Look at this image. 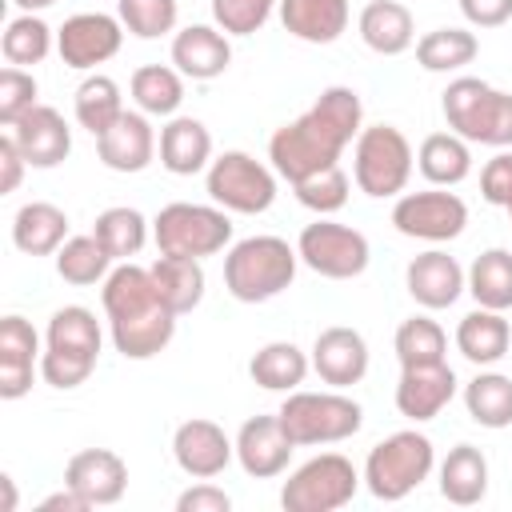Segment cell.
Instances as JSON below:
<instances>
[{"mask_svg":"<svg viewBox=\"0 0 512 512\" xmlns=\"http://www.w3.org/2000/svg\"><path fill=\"white\" fill-rule=\"evenodd\" d=\"M308 368H312V356H304L292 340H272L256 348V356L248 360V376L268 392H296Z\"/></svg>","mask_w":512,"mask_h":512,"instance_id":"cell-33","label":"cell"},{"mask_svg":"<svg viewBox=\"0 0 512 512\" xmlns=\"http://www.w3.org/2000/svg\"><path fill=\"white\" fill-rule=\"evenodd\" d=\"M504 212H508V216H512V200H508V208H504Z\"/></svg>","mask_w":512,"mask_h":512,"instance_id":"cell-55","label":"cell"},{"mask_svg":"<svg viewBox=\"0 0 512 512\" xmlns=\"http://www.w3.org/2000/svg\"><path fill=\"white\" fill-rule=\"evenodd\" d=\"M128 92L136 100L140 112L148 116H176V108L184 104V76L168 64H144L132 72Z\"/></svg>","mask_w":512,"mask_h":512,"instance_id":"cell-37","label":"cell"},{"mask_svg":"<svg viewBox=\"0 0 512 512\" xmlns=\"http://www.w3.org/2000/svg\"><path fill=\"white\" fill-rule=\"evenodd\" d=\"M416 168L428 184L436 188H456L468 180L472 172V148L464 136H456L452 128L448 132H428L416 148Z\"/></svg>","mask_w":512,"mask_h":512,"instance_id":"cell-28","label":"cell"},{"mask_svg":"<svg viewBox=\"0 0 512 512\" xmlns=\"http://www.w3.org/2000/svg\"><path fill=\"white\" fill-rule=\"evenodd\" d=\"M40 508H44V512H60V508H64V512H84V508H92V504H88L76 488H68V484H64V492L44 496V500H40Z\"/></svg>","mask_w":512,"mask_h":512,"instance_id":"cell-52","label":"cell"},{"mask_svg":"<svg viewBox=\"0 0 512 512\" xmlns=\"http://www.w3.org/2000/svg\"><path fill=\"white\" fill-rule=\"evenodd\" d=\"M152 240L160 248V256H216L232 244V220L220 204H164L152 220Z\"/></svg>","mask_w":512,"mask_h":512,"instance_id":"cell-8","label":"cell"},{"mask_svg":"<svg viewBox=\"0 0 512 512\" xmlns=\"http://www.w3.org/2000/svg\"><path fill=\"white\" fill-rule=\"evenodd\" d=\"M40 336L24 316L0 320V400H20L32 392V364Z\"/></svg>","mask_w":512,"mask_h":512,"instance_id":"cell-23","label":"cell"},{"mask_svg":"<svg viewBox=\"0 0 512 512\" xmlns=\"http://www.w3.org/2000/svg\"><path fill=\"white\" fill-rule=\"evenodd\" d=\"M176 0H120V24L136 40H160L176 28Z\"/></svg>","mask_w":512,"mask_h":512,"instance_id":"cell-44","label":"cell"},{"mask_svg":"<svg viewBox=\"0 0 512 512\" xmlns=\"http://www.w3.org/2000/svg\"><path fill=\"white\" fill-rule=\"evenodd\" d=\"M280 0H212V20L228 36H252L268 24Z\"/></svg>","mask_w":512,"mask_h":512,"instance_id":"cell-45","label":"cell"},{"mask_svg":"<svg viewBox=\"0 0 512 512\" xmlns=\"http://www.w3.org/2000/svg\"><path fill=\"white\" fill-rule=\"evenodd\" d=\"M392 224L408 240L444 244L456 240L468 224V204L448 188H424V192H400L392 204Z\"/></svg>","mask_w":512,"mask_h":512,"instance_id":"cell-12","label":"cell"},{"mask_svg":"<svg viewBox=\"0 0 512 512\" xmlns=\"http://www.w3.org/2000/svg\"><path fill=\"white\" fill-rule=\"evenodd\" d=\"M172 64L184 80H216L232 64L228 32L216 24H188L172 36Z\"/></svg>","mask_w":512,"mask_h":512,"instance_id":"cell-22","label":"cell"},{"mask_svg":"<svg viewBox=\"0 0 512 512\" xmlns=\"http://www.w3.org/2000/svg\"><path fill=\"white\" fill-rule=\"evenodd\" d=\"M276 416H280V424H284V432L292 436L296 448L340 444V440L356 436L360 424H364V408L352 396H344L340 388H332V392H304V388H296V392L284 396Z\"/></svg>","mask_w":512,"mask_h":512,"instance_id":"cell-6","label":"cell"},{"mask_svg":"<svg viewBox=\"0 0 512 512\" xmlns=\"http://www.w3.org/2000/svg\"><path fill=\"white\" fill-rule=\"evenodd\" d=\"M204 188L212 196V204H220L224 212H240V216H260L272 208L276 200V168H268L264 160L232 148L220 152L208 172H204Z\"/></svg>","mask_w":512,"mask_h":512,"instance_id":"cell-9","label":"cell"},{"mask_svg":"<svg viewBox=\"0 0 512 512\" xmlns=\"http://www.w3.org/2000/svg\"><path fill=\"white\" fill-rule=\"evenodd\" d=\"M64 240H68V212L48 200H32L12 216V244L24 256H56Z\"/></svg>","mask_w":512,"mask_h":512,"instance_id":"cell-30","label":"cell"},{"mask_svg":"<svg viewBox=\"0 0 512 512\" xmlns=\"http://www.w3.org/2000/svg\"><path fill=\"white\" fill-rule=\"evenodd\" d=\"M312 372L328 384V388H352L364 380L368 372V340L348 328V324H332L316 336L312 344Z\"/></svg>","mask_w":512,"mask_h":512,"instance_id":"cell-18","label":"cell"},{"mask_svg":"<svg viewBox=\"0 0 512 512\" xmlns=\"http://www.w3.org/2000/svg\"><path fill=\"white\" fill-rule=\"evenodd\" d=\"M440 108L448 128L468 144H488V148L512 144V92H500L480 76H456L440 92Z\"/></svg>","mask_w":512,"mask_h":512,"instance_id":"cell-4","label":"cell"},{"mask_svg":"<svg viewBox=\"0 0 512 512\" xmlns=\"http://www.w3.org/2000/svg\"><path fill=\"white\" fill-rule=\"evenodd\" d=\"M0 52L8 64L16 68H28V64H40L48 52H52V28L36 16V12H24L16 20H8L4 36H0Z\"/></svg>","mask_w":512,"mask_h":512,"instance_id":"cell-42","label":"cell"},{"mask_svg":"<svg viewBox=\"0 0 512 512\" xmlns=\"http://www.w3.org/2000/svg\"><path fill=\"white\" fill-rule=\"evenodd\" d=\"M296 252H300V264H308L316 276L324 280H352L368 268L372 260V248H368V236L360 228H348V224H336L328 216H316L312 224L300 228L296 236Z\"/></svg>","mask_w":512,"mask_h":512,"instance_id":"cell-11","label":"cell"},{"mask_svg":"<svg viewBox=\"0 0 512 512\" xmlns=\"http://www.w3.org/2000/svg\"><path fill=\"white\" fill-rule=\"evenodd\" d=\"M436 468V448L424 432L416 428H404V432H392L384 436L380 444L368 448V460H364V488L384 500V504H396L404 500L408 492H416Z\"/></svg>","mask_w":512,"mask_h":512,"instance_id":"cell-5","label":"cell"},{"mask_svg":"<svg viewBox=\"0 0 512 512\" xmlns=\"http://www.w3.org/2000/svg\"><path fill=\"white\" fill-rule=\"evenodd\" d=\"M100 340H104L100 320L84 304L56 308L52 320H48V332H44V348H56V352H68V356H80V360H96Z\"/></svg>","mask_w":512,"mask_h":512,"instance_id":"cell-32","label":"cell"},{"mask_svg":"<svg viewBox=\"0 0 512 512\" xmlns=\"http://www.w3.org/2000/svg\"><path fill=\"white\" fill-rule=\"evenodd\" d=\"M416 152L396 124H364L352 140V180L364 196L384 200L408 188Z\"/></svg>","mask_w":512,"mask_h":512,"instance_id":"cell-7","label":"cell"},{"mask_svg":"<svg viewBox=\"0 0 512 512\" xmlns=\"http://www.w3.org/2000/svg\"><path fill=\"white\" fill-rule=\"evenodd\" d=\"M24 168H28L24 152H20V148H16V140L4 132V136H0V192H16V188H20Z\"/></svg>","mask_w":512,"mask_h":512,"instance_id":"cell-51","label":"cell"},{"mask_svg":"<svg viewBox=\"0 0 512 512\" xmlns=\"http://www.w3.org/2000/svg\"><path fill=\"white\" fill-rule=\"evenodd\" d=\"M508 344H512V324L504 320V312H492V308L476 304V312L460 316V324H456V348L476 368L500 364L508 356Z\"/></svg>","mask_w":512,"mask_h":512,"instance_id":"cell-26","label":"cell"},{"mask_svg":"<svg viewBox=\"0 0 512 512\" xmlns=\"http://www.w3.org/2000/svg\"><path fill=\"white\" fill-rule=\"evenodd\" d=\"M8 136H12L16 148L24 152L28 168H56V164H64L68 152H72V128H68V120H64L52 104L28 108V112L8 128Z\"/></svg>","mask_w":512,"mask_h":512,"instance_id":"cell-16","label":"cell"},{"mask_svg":"<svg viewBox=\"0 0 512 512\" xmlns=\"http://www.w3.org/2000/svg\"><path fill=\"white\" fill-rule=\"evenodd\" d=\"M280 24L288 36L304 44H332L348 32V0H280Z\"/></svg>","mask_w":512,"mask_h":512,"instance_id":"cell-24","label":"cell"},{"mask_svg":"<svg viewBox=\"0 0 512 512\" xmlns=\"http://www.w3.org/2000/svg\"><path fill=\"white\" fill-rule=\"evenodd\" d=\"M480 52L476 32L468 28H432L416 40V64L424 72H460Z\"/></svg>","mask_w":512,"mask_h":512,"instance_id":"cell-36","label":"cell"},{"mask_svg":"<svg viewBox=\"0 0 512 512\" xmlns=\"http://www.w3.org/2000/svg\"><path fill=\"white\" fill-rule=\"evenodd\" d=\"M300 252L280 236H244L224 256V288L240 304H264L292 288Z\"/></svg>","mask_w":512,"mask_h":512,"instance_id":"cell-3","label":"cell"},{"mask_svg":"<svg viewBox=\"0 0 512 512\" xmlns=\"http://www.w3.org/2000/svg\"><path fill=\"white\" fill-rule=\"evenodd\" d=\"M64 484L76 488L92 508H108L128 488V464L112 448H84L64 464Z\"/></svg>","mask_w":512,"mask_h":512,"instance_id":"cell-19","label":"cell"},{"mask_svg":"<svg viewBox=\"0 0 512 512\" xmlns=\"http://www.w3.org/2000/svg\"><path fill=\"white\" fill-rule=\"evenodd\" d=\"M360 472L348 456L340 452H320L312 460H304L280 488V504L284 512H336L344 508L356 488H360Z\"/></svg>","mask_w":512,"mask_h":512,"instance_id":"cell-10","label":"cell"},{"mask_svg":"<svg viewBox=\"0 0 512 512\" xmlns=\"http://www.w3.org/2000/svg\"><path fill=\"white\" fill-rule=\"evenodd\" d=\"M96 360H80V356H68V352H56V348H44L40 352V376L44 384L68 392V388H80L88 376H92Z\"/></svg>","mask_w":512,"mask_h":512,"instance_id":"cell-47","label":"cell"},{"mask_svg":"<svg viewBox=\"0 0 512 512\" xmlns=\"http://www.w3.org/2000/svg\"><path fill=\"white\" fill-rule=\"evenodd\" d=\"M56 272H60V280H68L76 288L104 284L108 272H112V256H108V248L92 232L88 236H68L56 248Z\"/></svg>","mask_w":512,"mask_h":512,"instance_id":"cell-39","label":"cell"},{"mask_svg":"<svg viewBox=\"0 0 512 512\" xmlns=\"http://www.w3.org/2000/svg\"><path fill=\"white\" fill-rule=\"evenodd\" d=\"M148 272H152V284H156L160 300H164L176 316H188V312L204 300L208 276H204V264H200V260H192V256H160Z\"/></svg>","mask_w":512,"mask_h":512,"instance_id":"cell-31","label":"cell"},{"mask_svg":"<svg viewBox=\"0 0 512 512\" xmlns=\"http://www.w3.org/2000/svg\"><path fill=\"white\" fill-rule=\"evenodd\" d=\"M92 236L108 248L112 260H132L144 244H148V220L140 208H128V204H116V208H104L92 224Z\"/></svg>","mask_w":512,"mask_h":512,"instance_id":"cell-40","label":"cell"},{"mask_svg":"<svg viewBox=\"0 0 512 512\" xmlns=\"http://www.w3.org/2000/svg\"><path fill=\"white\" fill-rule=\"evenodd\" d=\"M20 12H44V8H52L56 0H12Z\"/></svg>","mask_w":512,"mask_h":512,"instance_id":"cell-54","label":"cell"},{"mask_svg":"<svg viewBox=\"0 0 512 512\" xmlns=\"http://www.w3.org/2000/svg\"><path fill=\"white\" fill-rule=\"evenodd\" d=\"M356 28H360V40H364L376 56H400V52H408L412 40H416L412 12H408L400 0H372V4H364Z\"/></svg>","mask_w":512,"mask_h":512,"instance_id":"cell-27","label":"cell"},{"mask_svg":"<svg viewBox=\"0 0 512 512\" xmlns=\"http://www.w3.org/2000/svg\"><path fill=\"white\" fill-rule=\"evenodd\" d=\"M456 396V372L444 364H416V368H400L396 380V412L408 420H436L448 400Z\"/></svg>","mask_w":512,"mask_h":512,"instance_id":"cell-21","label":"cell"},{"mask_svg":"<svg viewBox=\"0 0 512 512\" xmlns=\"http://www.w3.org/2000/svg\"><path fill=\"white\" fill-rule=\"evenodd\" d=\"M0 488H4V504H0V512H12V508H16V484H12V476H0Z\"/></svg>","mask_w":512,"mask_h":512,"instance_id":"cell-53","label":"cell"},{"mask_svg":"<svg viewBox=\"0 0 512 512\" xmlns=\"http://www.w3.org/2000/svg\"><path fill=\"white\" fill-rule=\"evenodd\" d=\"M36 76L28 72V68H16V64H8L4 72H0V124L4 128H12L28 108H36L40 100H36Z\"/></svg>","mask_w":512,"mask_h":512,"instance_id":"cell-46","label":"cell"},{"mask_svg":"<svg viewBox=\"0 0 512 512\" xmlns=\"http://www.w3.org/2000/svg\"><path fill=\"white\" fill-rule=\"evenodd\" d=\"M404 288H408V296L420 308L440 312V308H452L460 300V292H468V272L460 268L456 256H448L440 248H428V252H420V256L408 260Z\"/></svg>","mask_w":512,"mask_h":512,"instance_id":"cell-15","label":"cell"},{"mask_svg":"<svg viewBox=\"0 0 512 512\" xmlns=\"http://www.w3.org/2000/svg\"><path fill=\"white\" fill-rule=\"evenodd\" d=\"M156 148H160L156 144V132L148 124V112H140V108L136 112L124 108L120 120L108 132L96 136V156L112 172H144L152 164Z\"/></svg>","mask_w":512,"mask_h":512,"instance_id":"cell-20","label":"cell"},{"mask_svg":"<svg viewBox=\"0 0 512 512\" xmlns=\"http://www.w3.org/2000/svg\"><path fill=\"white\" fill-rule=\"evenodd\" d=\"M464 408L480 428H508L512 424V376L504 372H476L464 384Z\"/></svg>","mask_w":512,"mask_h":512,"instance_id":"cell-34","label":"cell"},{"mask_svg":"<svg viewBox=\"0 0 512 512\" xmlns=\"http://www.w3.org/2000/svg\"><path fill=\"white\" fill-rule=\"evenodd\" d=\"M480 196L496 208H508V200H512V152H496L480 168Z\"/></svg>","mask_w":512,"mask_h":512,"instance_id":"cell-48","label":"cell"},{"mask_svg":"<svg viewBox=\"0 0 512 512\" xmlns=\"http://www.w3.org/2000/svg\"><path fill=\"white\" fill-rule=\"evenodd\" d=\"M460 12L472 28H500L512 20V0H460Z\"/></svg>","mask_w":512,"mask_h":512,"instance_id":"cell-50","label":"cell"},{"mask_svg":"<svg viewBox=\"0 0 512 512\" xmlns=\"http://www.w3.org/2000/svg\"><path fill=\"white\" fill-rule=\"evenodd\" d=\"M360 128H364L360 92L348 84H332L316 96V104L308 112H300L296 120H288L272 132L268 160H272L276 176L296 184L328 164H340V152L360 136Z\"/></svg>","mask_w":512,"mask_h":512,"instance_id":"cell-1","label":"cell"},{"mask_svg":"<svg viewBox=\"0 0 512 512\" xmlns=\"http://www.w3.org/2000/svg\"><path fill=\"white\" fill-rule=\"evenodd\" d=\"M228 508H232V496L208 480H200L176 496V512H228Z\"/></svg>","mask_w":512,"mask_h":512,"instance_id":"cell-49","label":"cell"},{"mask_svg":"<svg viewBox=\"0 0 512 512\" xmlns=\"http://www.w3.org/2000/svg\"><path fill=\"white\" fill-rule=\"evenodd\" d=\"M488 492V456L476 444H456L440 460V496L456 508L480 504Z\"/></svg>","mask_w":512,"mask_h":512,"instance_id":"cell-29","label":"cell"},{"mask_svg":"<svg viewBox=\"0 0 512 512\" xmlns=\"http://www.w3.org/2000/svg\"><path fill=\"white\" fill-rule=\"evenodd\" d=\"M468 296L480 308L508 312L512 308V252L508 248H488L472 260L468 268Z\"/></svg>","mask_w":512,"mask_h":512,"instance_id":"cell-35","label":"cell"},{"mask_svg":"<svg viewBox=\"0 0 512 512\" xmlns=\"http://www.w3.org/2000/svg\"><path fill=\"white\" fill-rule=\"evenodd\" d=\"M236 456V440H228V432L216 420L192 416L172 432V460L184 476L192 480H212L220 476Z\"/></svg>","mask_w":512,"mask_h":512,"instance_id":"cell-14","label":"cell"},{"mask_svg":"<svg viewBox=\"0 0 512 512\" xmlns=\"http://www.w3.org/2000/svg\"><path fill=\"white\" fill-rule=\"evenodd\" d=\"M120 44H124V24H120V16H108V12H76L56 32V52L76 72H88V68L112 60L120 52Z\"/></svg>","mask_w":512,"mask_h":512,"instance_id":"cell-13","label":"cell"},{"mask_svg":"<svg viewBox=\"0 0 512 512\" xmlns=\"http://www.w3.org/2000/svg\"><path fill=\"white\" fill-rule=\"evenodd\" d=\"M160 164L172 176H196L212 164V132L196 116H168L160 128Z\"/></svg>","mask_w":512,"mask_h":512,"instance_id":"cell-25","label":"cell"},{"mask_svg":"<svg viewBox=\"0 0 512 512\" xmlns=\"http://www.w3.org/2000/svg\"><path fill=\"white\" fill-rule=\"evenodd\" d=\"M348 188H352V180H348V172L340 164H328V168H320V172H312V176H304V180L292 184L296 200L308 212H316V216L340 212L348 204Z\"/></svg>","mask_w":512,"mask_h":512,"instance_id":"cell-43","label":"cell"},{"mask_svg":"<svg viewBox=\"0 0 512 512\" xmlns=\"http://www.w3.org/2000/svg\"><path fill=\"white\" fill-rule=\"evenodd\" d=\"M292 452H296V444H292V436L284 432L280 416H248V420L240 424V432H236V460H240V468H244L248 476H256V480L280 476V472L288 468Z\"/></svg>","mask_w":512,"mask_h":512,"instance_id":"cell-17","label":"cell"},{"mask_svg":"<svg viewBox=\"0 0 512 512\" xmlns=\"http://www.w3.org/2000/svg\"><path fill=\"white\" fill-rule=\"evenodd\" d=\"M396 360L400 368H416V364H444L448 352V336L432 316H408L400 320L396 336H392Z\"/></svg>","mask_w":512,"mask_h":512,"instance_id":"cell-41","label":"cell"},{"mask_svg":"<svg viewBox=\"0 0 512 512\" xmlns=\"http://www.w3.org/2000/svg\"><path fill=\"white\" fill-rule=\"evenodd\" d=\"M72 108H76V124L88 128L92 136H100V132H108V128L120 120V112H124L120 84H116L112 76H104V72H92V76L80 80Z\"/></svg>","mask_w":512,"mask_h":512,"instance_id":"cell-38","label":"cell"},{"mask_svg":"<svg viewBox=\"0 0 512 512\" xmlns=\"http://www.w3.org/2000/svg\"><path fill=\"white\" fill-rule=\"evenodd\" d=\"M100 300H104L112 344L124 360H152L156 352H164L172 344L180 316L160 300L148 268H140L132 260H120L108 272V280L100 288Z\"/></svg>","mask_w":512,"mask_h":512,"instance_id":"cell-2","label":"cell"}]
</instances>
